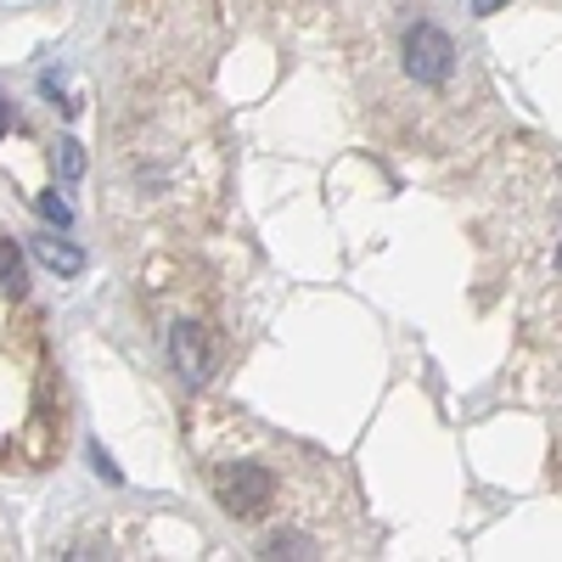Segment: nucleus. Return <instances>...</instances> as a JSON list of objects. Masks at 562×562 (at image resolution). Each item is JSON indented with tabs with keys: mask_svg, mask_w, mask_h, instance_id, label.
<instances>
[{
	"mask_svg": "<svg viewBox=\"0 0 562 562\" xmlns=\"http://www.w3.org/2000/svg\"><path fill=\"white\" fill-rule=\"evenodd\" d=\"M40 214H45V220H57V225H68V220H74V214H68V203H63L57 192H45V198H40Z\"/></svg>",
	"mask_w": 562,
	"mask_h": 562,
	"instance_id": "0eeeda50",
	"label": "nucleus"
},
{
	"mask_svg": "<svg viewBox=\"0 0 562 562\" xmlns=\"http://www.w3.org/2000/svg\"><path fill=\"white\" fill-rule=\"evenodd\" d=\"M34 259L45 270H57V276H79L85 270V254L68 248V243H57V237H34Z\"/></svg>",
	"mask_w": 562,
	"mask_h": 562,
	"instance_id": "39448f33",
	"label": "nucleus"
},
{
	"mask_svg": "<svg viewBox=\"0 0 562 562\" xmlns=\"http://www.w3.org/2000/svg\"><path fill=\"white\" fill-rule=\"evenodd\" d=\"M79 169H85V158H79V147H74V140H63V175L74 180Z\"/></svg>",
	"mask_w": 562,
	"mask_h": 562,
	"instance_id": "6e6552de",
	"label": "nucleus"
},
{
	"mask_svg": "<svg viewBox=\"0 0 562 562\" xmlns=\"http://www.w3.org/2000/svg\"><path fill=\"white\" fill-rule=\"evenodd\" d=\"M0 557H7V529H0Z\"/></svg>",
	"mask_w": 562,
	"mask_h": 562,
	"instance_id": "9d476101",
	"label": "nucleus"
},
{
	"mask_svg": "<svg viewBox=\"0 0 562 562\" xmlns=\"http://www.w3.org/2000/svg\"><path fill=\"white\" fill-rule=\"evenodd\" d=\"M153 304H158V321H164V349H169L175 378L186 389H203L214 371H220V360H225L220 315L209 304H192V299H186V304H164L153 293Z\"/></svg>",
	"mask_w": 562,
	"mask_h": 562,
	"instance_id": "20e7f679",
	"label": "nucleus"
},
{
	"mask_svg": "<svg viewBox=\"0 0 562 562\" xmlns=\"http://www.w3.org/2000/svg\"><path fill=\"white\" fill-rule=\"evenodd\" d=\"M119 192L147 220L192 225L203 209L220 203V130L186 90L135 102V113L119 130Z\"/></svg>",
	"mask_w": 562,
	"mask_h": 562,
	"instance_id": "f03ea898",
	"label": "nucleus"
},
{
	"mask_svg": "<svg viewBox=\"0 0 562 562\" xmlns=\"http://www.w3.org/2000/svg\"><path fill=\"white\" fill-rule=\"evenodd\" d=\"M366 68V102L389 124L416 135L422 147H445L450 124H461V79H467V52L439 29L428 12H378L360 45Z\"/></svg>",
	"mask_w": 562,
	"mask_h": 562,
	"instance_id": "7ed1b4c3",
	"label": "nucleus"
},
{
	"mask_svg": "<svg viewBox=\"0 0 562 562\" xmlns=\"http://www.w3.org/2000/svg\"><path fill=\"white\" fill-rule=\"evenodd\" d=\"M0 135H7V102H0Z\"/></svg>",
	"mask_w": 562,
	"mask_h": 562,
	"instance_id": "1a4fd4ad",
	"label": "nucleus"
},
{
	"mask_svg": "<svg viewBox=\"0 0 562 562\" xmlns=\"http://www.w3.org/2000/svg\"><path fill=\"white\" fill-rule=\"evenodd\" d=\"M0 293L23 299V254H18L12 243H0Z\"/></svg>",
	"mask_w": 562,
	"mask_h": 562,
	"instance_id": "423d86ee",
	"label": "nucleus"
},
{
	"mask_svg": "<svg viewBox=\"0 0 562 562\" xmlns=\"http://www.w3.org/2000/svg\"><path fill=\"white\" fill-rule=\"evenodd\" d=\"M192 450L220 512L254 535L248 557H366L371 535L355 490L321 450L220 405L198 411Z\"/></svg>",
	"mask_w": 562,
	"mask_h": 562,
	"instance_id": "f257e3e1",
	"label": "nucleus"
}]
</instances>
